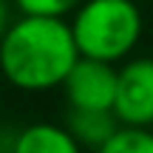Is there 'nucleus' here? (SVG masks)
Instances as JSON below:
<instances>
[{
  "label": "nucleus",
  "mask_w": 153,
  "mask_h": 153,
  "mask_svg": "<svg viewBox=\"0 0 153 153\" xmlns=\"http://www.w3.org/2000/svg\"><path fill=\"white\" fill-rule=\"evenodd\" d=\"M71 31L82 57L119 62L142 37V14L133 0H85L74 11Z\"/></svg>",
  "instance_id": "2"
},
{
  "label": "nucleus",
  "mask_w": 153,
  "mask_h": 153,
  "mask_svg": "<svg viewBox=\"0 0 153 153\" xmlns=\"http://www.w3.org/2000/svg\"><path fill=\"white\" fill-rule=\"evenodd\" d=\"M71 23L62 17L20 14L0 37V71L20 91H51L79 60Z\"/></svg>",
  "instance_id": "1"
},
{
  "label": "nucleus",
  "mask_w": 153,
  "mask_h": 153,
  "mask_svg": "<svg viewBox=\"0 0 153 153\" xmlns=\"http://www.w3.org/2000/svg\"><path fill=\"white\" fill-rule=\"evenodd\" d=\"M97 153H153V131L122 125Z\"/></svg>",
  "instance_id": "7"
},
{
  "label": "nucleus",
  "mask_w": 153,
  "mask_h": 153,
  "mask_svg": "<svg viewBox=\"0 0 153 153\" xmlns=\"http://www.w3.org/2000/svg\"><path fill=\"white\" fill-rule=\"evenodd\" d=\"M114 114L128 128H153V57H136L119 68Z\"/></svg>",
  "instance_id": "4"
},
{
  "label": "nucleus",
  "mask_w": 153,
  "mask_h": 153,
  "mask_svg": "<svg viewBox=\"0 0 153 153\" xmlns=\"http://www.w3.org/2000/svg\"><path fill=\"white\" fill-rule=\"evenodd\" d=\"M79 142L65 125L54 122H34L17 133L11 153H82Z\"/></svg>",
  "instance_id": "5"
},
{
  "label": "nucleus",
  "mask_w": 153,
  "mask_h": 153,
  "mask_svg": "<svg viewBox=\"0 0 153 153\" xmlns=\"http://www.w3.org/2000/svg\"><path fill=\"white\" fill-rule=\"evenodd\" d=\"M116 85H119V71L114 68V62L79 57L62 82V91L68 108L74 111H114Z\"/></svg>",
  "instance_id": "3"
},
{
  "label": "nucleus",
  "mask_w": 153,
  "mask_h": 153,
  "mask_svg": "<svg viewBox=\"0 0 153 153\" xmlns=\"http://www.w3.org/2000/svg\"><path fill=\"white\" fill-rule=\"evenodd\" d=\"M23 14H37V17H65L76 11L85 0H14Z\"/></svg>",
  "instance_id": "8"
},
{
  "label": "nucleus",
  "mask_w": 153,
  "mask_h": 153,
  "mask_svg": "<svg viewBox=\"0 0 153 153\" xmlns=\"http://www.w3.org/2000/svg\"><path fill=\"white\" fill-rule=\"evenodd\" d=\"M68 131L74 133V139L85 150L97 153L122 128V122L116 119L114 111H68Z\"/></svg>",
  "instance_id": "6"
},
{
  "label": "nucleus",
  "mask_w": 153,
  "mask_h": 153,
  "mask_svg": "<svg viewBox=\"0 0 153 153\" xmlns=\"http://www.w3.org/2000/svg\"><path fill=\"white\" fill-rule=\"evenodd\" d=\"M11 17H9V3L6 0H0V37H3L6 31H9V26H11Z\"/></svg>",
  "instance_id": "9"
}]
</instances>
